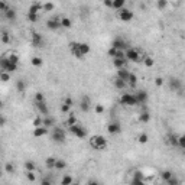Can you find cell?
Listing matches in <instances>:
<instances>
[{
  "mask_svg": "<svg viewBox=\"0 0 185 185\" xmlns=\"http://www.w3.org/2000/svg\"><path fill=\"white\" fill-rule=\"evenodd\" d=\"M68 130H70V133H72V135L78 139H86L87 138V129L82 127V126L78 123L74 124V126H70Z\"/></svg>",
  "mask_w": 185,
  "mask_h": 185,
  "instance_id": "5",
  "label": "cell"
},
{
  "mask_svg": "<svg viewBox=\"0 0 185 185\" xmlns=\"http://www.w3.org/2000/svg\"><path fill=\"white\" fill-rule=\"evenodd\" d=\"M70 110H71V107H70V106H66V104H64V103H62V106H61V111H62V113H70Z\"/></svg>",
  "mask_w": 185,
  "mask_h": 185,
  "instance_id": "55",
  "label": "cell"
},
{
  "mask_svg": "<svg viewBox=\"0 0 185 185\" xmlns=\"http://www.w3.org/2000/svg\"><path fill=\"white\" fill-rule=\"evenodd\" d=\"M135 95H136V100H138V106L146 104V101L149 100V94H147L145 90H139Z\"/></svg>",
  "mask_w": 185,
  "mask_h": 185,
  "instance_id": "11",
  "label": "cell"
},
{
  "mask_svg": "<svg viewBox=\"0 0 185 185\" xmlns=\"http://www.w3.org/2000/svg\"><path fill=\"white\" fill-rule=\"evenodd\" d=\"M16 90L19 91V93H25L26 90V82L23 80H18L16 81Z\"/></svg>",
  "mask_w": 185,
  "mask_h": 185,
  "instance_id": "27",
  "label": "cell"
},
{
  "mask_svg": "<svg viewBox=\"0 0 185 185\" xmlns=\"http://www.w3.org/2000/svg\"><path fill=\"white\" fill-rule=\"evenodd\" d=\"M66 168V162L64 159H57V163H55V169L58 171H62V169H65Z\"/></svg>",
  "mask_w": 185,
  "mask_h": 185,
  "instance_id": "29",
  "label": "cell"
},
{
  "mask_svg": "<svg viewBox=\"0 0 185 185\" xmlns=\"http://www.w3.org/2000/svg\"><path fill=\"white\" fill-rule=\"evenodd\" d=\"M55 163H57V159H55L54 156H48L46 159H45V166H46L48 169L55 168Z\"/></svg>",
  "mask_w": 185,
  "mask_h": 185,
  "instance_id": "25",
  "label": "cell"
},
{
  "mask_svg": "<svg viewBox=\"0 0 185 185\" xmlns=\"http://www.w3.org/2000/svg\"><path fill=\"white\" fill-rule=\"evenodd\" d=\"M130 185H146V182H145V179H138V178H133V179L130 181Z\"/></svg>",
  "mask_w": 185,
  "mask_h": 185,
  "instance_id": "49",
  "label": "cell"
},
{
  "mask_svg": "<svg viewBox=\"0 0 185 185\" xmlns=\"http://www.w3.org/2000/svg\"><path fill=\"white\" fill-rule=\"evenodd\" d=\"M0 68H2V71L3 72H9V74H12V72H14L16 70H18V64H13V62L9 61V58L7 57H3L2 59H0Z\"/></svg>",
  "mask_w": 185,
  "mask_h": 185,
  "instance_id": "3",
  "label": "cell"
},
{
  "mask_svg": "<svg viewBox=\"0 0 185 185\" xmlns=\"http://www.w3.org/2000/svg\"><path fill=\"white\" fill-rule=\"evenodd\" d=\"M5 16H6V19H7V20H10V22H14L18 14H16V10H14L13 7H10V9L5 13Z\"/></svg>",
  "mask_w": 185,
  "mask_h": 185,
  "instance_id": "23",
  "label": "cell"
},
{
  "mask_svg": "<svg viewBox=\"0 0 185 185\" xmlns=\"http://www.w3.org/2000/svg\"><path fill=\"white\" fill-rule=\"evenodd\" d=\"M9 9H10V7H9V5H7L6 2H0V10H2L3 13H6Z\"/></svg>",
  "mask_w": 185,
  "mask_h": 185,
  "instance_id": "53",
  "label": "cell"
},
{
  "mask_svg": "<svg viewBox=\"0 0 185 185\" xmlns=\"http://www.w3.org/2000/svg\"><path fill=\"white\" fill-rule=\"evenodd\" d=\"M127 59H116L114 58L113 59V65H114V68L119 71V70H123V68H126V65H127Z\"/></svg>",
  "mask_w": 185,
  "mask_h": 185,
  "instance_id": "18",
  "label": "cell"
},
{
  "mask_svg": "<svg viewBox=\"0 0 185 185\" xmlns=\"http://www.w3.org/2000/svg\"><path fill=\"white\" fill-rule=\"evenodd\" d=\"M106 7H113V0H104Z\"/></svg>",
  "mask_w": 185,
  "mask_h": 185,
  "instance_id": "60",
  "label": "cell"
},
{
  "mask_svg": "<svg viewBox=\"0 0 185 185\" xmlns=\"http://www.w3.org/2000/svg\"><path fill=\"white\" fill-rule=\"evenodd\" d=\"M39 10H43V5H42V3H39V2H36V3H32V5H30V7H29V10H28V13L38 14Z\"/></svg>",
  "mask_w": 185,
  "mask_h": 185,
  "instance_id": "19",
  "label": "cell"
},
{
  "mask_svg": "<svg viewBox=\"0 0 185 185\" xmlns=\"http://www.w3.org/2000/svg\"><path fill=\"white\" fill-rule=\"evenodd\" d=\"M116 51H117V49H114V48H111V46H110V49H109V51H107V54H109V57H111V58H114V57H116Z\"/></svg>",
  "mask_w": 185,
  "mask_h": 185,
  "instance_id": "58",
  "label": "cell"
},
{
  "mask_svg": "<svg viewBox=\"0 0 185 185\" xmlns=\"http://www.w3.org/2000/svg\"><path fill=\"white\" fill-rule=\"evenodd\" d=\"M54 123H55V122H54L52 117H49V116L43 117V127H46V129H48V127H52Z\"/></svg>",
  "mask_w": 185,
  "mask_h": 185,
  "instance_id": "30",
  "label": "cell"
},
{
  "mask_svg": "<svg viewBox=\"0 0 185 185\" xmlns=\"http://www.w3.org/2000/svg\"><path fill=\"white\" fill-rule=\"evenodd\" d=\"M70 51H71V54L77 59H82L86 55L90 54L91 48L86 42H71L70 43Z\"/></svg>",
  "mask_w": 185,
  "mask_h": 185,
  "instance_id": "1",
  "label": "cell"
},
{
  "mask_svg": "<svg viewBox=\"0 0 185 185\" xmlns=\"http://www.w3.org/2000/svg\"><path fill=\"white\" fill-rule=\"evenodd\" d=\"M64 104L70 106V107H72L74 106V100L71 99V97H65V100H64Z\"/></svg>",
  "mask_w": 185,
  "mask_h": 185,
  "instance_id": "54",
  "label": "cell"
},
{
  "mask_svg": "<svg viewBox=\"0 0 185 185\" xmlns=\"http://www.w3.org/2000/svg\"><path fill=\"white\" fill-rule=\"evenodd\" d=\"M25 168H26V171H33L35 172V169H36V163L33 161H26L25 162Z\"/></svg>",
  "mask_w": 185,
  "mask_h": 185,
  "instance_id": "34",
  "label": "cell"
},
{
  "mask_svg": "<svg viewBox=\"0 0 185 185\" xmlns=\"http://www.w3.org/2000/svg\"><path fill=\"white\" fill-rule=\"evenodd\" d=\"M129 77H130V71L126 70V68H123V70H119V71H117V77H116V78H120V80H123L127 82Z\"/></svg>",
  "mask_w": 185,
  "mask_h": 185,
  "instance_id": "20",
  "label": "cell"
},
{
  "mask_svg": "<svg viewBox=\"0 0 185 185\" xmlns=\"http://www.w3.org/2000/svg\"><path fill=\"white\" fill-rule=\"evenodd\" d=\"M42 126H43V119L36 117V119L33 120V127H42Z\"/></svg>",
  "mask_w": 185,
  "mask_h": 185,
  "instance_id": "47",
  "label": "cell"
},
{
  "mask_svg": "<svg viewBox=\"0 0 185 185\" xmlns=\"http://www.w3.org/2000/svg\"><path fill=\"white\" fill-rule=\"evenodd\" d=\"M33 136H35V138H43V136H46L48 135V129L46 127H35L33 129V133H32Z\"/></svg>",
  "mask_w": 185,
  "mask_h": 185,
  "instance_id": "17",
  "label": "cell"
},
{
  "mask_svg": "<svg viewBox=\"0 0 185 185\" xmlns=\"http://www.w3.org/2000/svg\"><path fill=\"white\" fill-rule=\"evenodd\" d=\"M54 9H55V5H54V3H51V2L43 3V10H45V12H52Z\"/></svg>",
  "mask_w": 185,
  "mask_h": 185,
  "instance_id": "43",
  "label": "cell"
},
{
  "mask_svg": "<svg viewBox=\"0 0 185 185\" xmlns=\"http://www.w3.org/2000/svg\"><path fill=\"white\" fill-rule=\"evenodd\" d=\"M94 110H95V113L97 114H101V113H104V106L103 104H95V107H94Z\"/></svg>",
  "mask_w": 185,
  "mask_h": 185,
  "instance_id": "52",
  "label": "cell"
},
{
  "mask_svg": "<svg viewBox=\"0 0 185 185\" xmlns=\"http://www.w3.org/2000/svg\"><path fill=\"white\" fill-rule=\"evenodd\" d=\"M155 84H156L158 87H161L162 84H163V78H162V77H156V80H155Z\"/></svg>",
  "mask_w": 185,
  "mask_h": 185,
  "instance_id": "59",
  "label": "cell"
},
{
  "mask_svg": "<svg viewBox=\"0 0 185 185\" xmlns=\"http://www.w3.org/2000/svg\"><path fill=\"white\" fill-rule=\"evenodd\" d=\"M166 184H168V185H179V179H178V178L174 175L169 181H166Z\"/></svg>",
  "mask_w": 185,
  "mask_h": 185,
  "instance_id": "51",
  "label": "cell"
},
{
  "mask_svg": "<svg viewBox=\"0 0 185 185\" xmlns=\"http://www.w3.org/2000/svg\"><path fill=\"white\" fill-rule=\"evenodd\" d=\"M2 42H3V43H9L10 42V36H9V33L6 32V30L2 32Z\"/></svg>",
  "mask_w": 185,
  "mask_h": 185,
  "instance_id": "45",
  "label": "cell"
},
{
  "mask_svg": "<svg viewBox=\"0 0 185 185\" xmlns=\"http://www.w3.org/2000/svg\"><path fill=\"white\" fill-rule=\"evenodd\" d=\"M87 185H103V184H100V182H97V181H88Z\"/></svg>",
  "mask_w": 185,
  "mask_h": 185,
  "instance_id": "62",
  "label": "cell"
},
{
  "mask_svg": "<svg viewBox=\"0 0 185 185\" xmlns=\"http://www.w3.org/2000/svg\"><path fill=\"white\" fill-rule=\"evenodd\" d=\"M178 138H179V136L171 135V136H169V140H168V142H169V145H171V146H174V147L178 146Z\"/></svg>",
  "mask_w": 185,
  "mask_h": 185,
  "instance_id": "37",
  "label": "cell"
},
{
  "mask_svg": "<svg viewBox=\"0 0 185 185\" xmlns=\"http://www.w3.org/2000/svg\"><path fill=\"white\" fill-rule=\"evenodd\" d=\"M33 101H35V103H41V101H46V100H45V95H43L42 93H35Z\"/></svg>",
  "mask_w": 185,
  "mask_h": 185,
  "instance_id": "39",
  "label": "cell"
},
{
  "mask_svg": "<svg viewBox=\"0 0 185 185\" xmlns=\"http://www.w3.org/2000/svg\"><path fill=\"white\" fill-rule=\"evenodd\" d=\"M26 18H28V20L30 22V23H36L39 19V16L38 14H35V13H28L26 14Z\"/></svg>",
  "mask_w": 185,
  "mask_h": 185,
  "instance_id": "38",
  "label": "cell"
},
{
  "mask_svg": "<svg viewBox=\"0 0 185 185\" xmlns=\"http://www.w3.org/2000/svg\"><path fill=\"white\" fill-rule=\"evenodd\" d=\"M117 16H119V19L122 20V22H130L135 14H133V12L130 9H126V7H124V9L117 12Z\"/></svg>",
  "mask_w": 185,
  "mask_h": 185,
  "instance_id": "9",
  "label": "cell"
},
{
  "mask_svg": "<svg viewBox=\"0 0 185 185\" xmlns=\"http://www.w3.org/2000/svg\"><path fill=\"white\" fill-rule=\"evenodd\" d=\"M51 138L55 143H62L65 142V132H64V129L61 127H55L52 130V135H51Z\"/></svg>",
  "mask_w": 185,
  "mask_h": 185,
  "instance_id": "7",
  "label": "cell"
},
{
  "mask_svg": "<svg viewBox=\"0 0 185 185\" xmlns=\"http://www.w3.org/2000/svg\"><path fill=\"white\" fill-rule=\"evenodd\" d=\"M30 64H32L33 66H36V68H39V66H42V58H39V57H33L32 59H30Z\"/></svg>",
  "mask_w": 185,
  "mask_h": 185,
  "instance_id": "33",
  "label": "cell"
},
{
  "mask_svg": "<svg viewBox=\"0 0 185 185\" xmlns=\"http://www.w3.org/2000/svg\"><path fill=\"white\" fill-rule=\"evenodd\" d=\"M124 5H126V2L124 0H113V7L111 9H114V10H122V9H124Z\"/></svg>",
  "mask_w": 185,
  "mask_h": 185,
  "instance_id": "24",
  "label": "cell"
},
{
  "mask_svg": "<svg viewBox=\"0 0 185 185\" xmlns=\"http://www.w3.org/2000/svg\"><path fill=\"white\" fill-rule=\"evenodd\" d=\"M107 132L110 135H119L122 132V126H120L119 122H111V123L107 124Z\"/></svg>",
  "mask_w": 185,
  "mask_h": 185,
  "instance_id": "12",
  "label": "cell"
},
{
  "mask_svg": "<svg viewBox=\"0 0 185 185\" xmlns=\"http://www.w3.org/2000/svg\"><path fill=\"white\" fill-rule=\"evenodd\" d=\"M72 182H74V179H72L71 175H64L61 179V185H71Z\"/></svg>",
  "mask_w": 185,
  "mask_h": 185,
  "instance_id": "31",
  "label": "cell"
},
{
  "mask_svg": "<svg viewBox=\"0 0 185 185\" xmlns=\"http://www.w3.org/2000/svg\"><path fill=\"white\" fill-rule=\"evenodd\" d=\"M7 58H9V61L13 62V64H18V62H19V57H18L16 54H9Z\"/></svg>",
  "mask_w": 185,
  "mask_h": 185,
  "instance_id": "48",
  "label": "cell"
},
{
  "mask_svg": "<svg viewBox=\"0 0 185 185\" xmlns=\"http://www.w3.org/2000/svg\"><path fill=\"white\" fill-rule=\"evenodd\" d=\"M161 176H162V179H163V181H169L172 176H174V172H171V171H162Z\"/></svg>",
  "mask_w": 185,
  "mask_h": 185,
  "instance_id": "36",
  "label": "cell"
},
{
  "mask_svg": "<svg viewBox=\"0 0 185 185\" xmlns=\"http://www.w3.org/2000/svg\"><path fill=\"white\" fill-rule=\"evenodd\" d=\"M120 104L129 106V107L138 106V100H136V95L132 94V93H123V94L120 95Z\"/></svg>",
  "mask_w": 185,
  "mask_h": 185,
  "instance_id": "4",
  "label": "cell"
},
{
  "mask_svg": "<svg viewBox=\"0 0 185 185\" xmlns=\"http://www.w3.org/2000/svg\"><path fill=\"white\" fill-rule=\"evenodd\" d=\"M127 84L130 87H136V84H138V77H136V74L130 72V77H129V80H127Z\"/></svg>",
  "mask_w": 185,
  "mask_h": 185,
  "instance_id": "28",
  "label": "cell"
},
{
  "mask_svg": "<svg viewBox=\"0 0 185 185\" xmlns=\"http://www.w3.org/2000/svg\"><path fill=\"white\" fill-rule=\"evenodd\" d=\"M77 123H78V122H77L75 114H70L68 119H66V126L70 127V126H74V124H77Z\"/></svg>",
  "mask_w": 185,
  "mask_h": 185,
  "instance_id": "32",
  "label": "cell"
},
{
  "mask_svg": "<svg viewBox=\"0 0 185 185\" xmlns=\"http://www.w3.org/2000/svg\"><path fill=\"white\" fill-rule=\"evenodd\" d=\"M26 178H28V181H30V182H35V179H36V174L33 171H26Z\"/></svg>",
  "mask_w": 185,
  "mask_h": 185,
  "instance_id": "44",
  "label": "cell"
},
{
  "mask_svg": "<svg viewBox=\"0 0 185 185\" xmlns=\"http://www.w3.org/2000/svg\"><path fill=\"white\" fill-rule=\"evenodd\" d=\"M30 42H32V46L42 48L43 46V36H42V33L33 32L32 33V38H30Z\"/></svg>",
  "mask_w": 185,
  "mask_h": 185,
  "instance_id": "10",
  "label": "cell"
},
{
  "mask_svg": "<svg viewBox=\"0 0 185 185\" xmlns=\"http://www.w3.org/2000/svg\"><path fill=\"white\" fill-rule=\"evenodd\" d=\"M129 45L127 42L124 41L123 38H120V36H117V38L113 39V42H111V48H114V49H117V51H127L129 49Z\"/></svg>",
  "mask_w": 185,
  "mask_h": 185,
  "instance_id": "8",
  "label": "cell"
},
{
  "mask_svg": "<svg viewBox=\"0 0 185 185\" xmlns=\"http://www.w3.org/2000/svg\"><path fill=\"white\" fill-rule=\"evenodd\" d=\"M71 185H80V184H78V182H72Z\"/></svg>",
  "mask_w": 185,
  "mask_h": 185,
  "instance_id": "63",
  "label": "cell"
},
{
  "mask_svg": "<svg viewBox=\"0 0 185 185\" xmlns=\"http://www.w3.org/2000/svg\"><path fill=\"white\" fill-rule=\"evenodd\" d=\"M169 88L172 91H175V93L182 90V82H181L179 78H171L169 80Z\"/></svg>",
  "mask_w": 185,
  "mask_h": 185,
  "instance_id": "14",
  "label": "cell"
},
{
  "mask_svg": "<svg viewBox=\"0 0 185 185\" xmlns=\"http://www.w3.org/2000/svg\"><path fill=\"white\" fill-rule=\"evenodd\" d=\"M113 86L116 87V90H124V88L127 87V82L123 80H120V78H116L113 82Z\"/></svg>",
  "mask_w": 185,
  "mask_h": 185,
  "instance_id": "22",
  "label": "cell"
},
{
  "mask_svg": "<svg viewBox=\"0 0 185 185\" xmlns=\"http://www.w3.org/2000/svg\"><path fill=\"white\" fill-rule=\"evenodd\" d=\"M133 178H138V179H143L145 176H143V174L140 171H136L135 174H133Z\"/></svg>",
  "mask_w": 185,
  "mask_h": 185,
  "instance_id": "57",
  "label": "cell"
},
{
  "mask_svg": "<svg viewBox=\"0 0 185 185\" xmlns=\"http://www.w3.org/2000/svg\"><path fill=\"white\" fill-rule=\"evenodd\" d=\"M10 78H12V74H9V72H0V80L3 81V82H7V81H10Z\"/></svg>",
  "mask_w": 185,
  "mask_h": 185,
  "instance_id": "40",
  "label": "cell"
},
{
  "mask_svg": "<svg viewBox=\"0 0 185 185\" xmlns=\"http://www.w3.org/2000/svg\"><path fill=\"white\" fill-rule=\"evenodd\" d=\"M166 6H168V2H166V0H158V2H156V7H158V9H165Z\"/></svg>",
  "mask_w": 185,
  "mask_h": 185,
  "instance_id": "50",
  "label": "cell"
},
{
  "mask_svg": "<svg viewBox=\"0 0 185 185\" xmlns=\"http://www.w3.org/2000/svg\"><path fill=\"white\" fill-rule=\"evenodd\" d=\"M35 107L38 109V111L42 116H49V109H48V106H46V101H41V103H35Z\"/></svg>",
  "mask_w": 185,
  "mask_h": 185,
  "instance_id": "16",
  "label": "cell"
},
{
  "mask_svg": "<svg viewBox=\"0 0 185 185\" xmlns=\"http://www.w3.org/2000/svg\"><path fill=\"white\" fill-rule=\"evenodd\" d=\"M139 122H142V123H149V122H151V111H147L146 109L143 110L142 113L139 114Z\"/></svg>",
  "mask_w": 185,
  "mask_h": 185,
  "instance_id": "21",
  "label": "cell"
},
{
  "mask_svg": "<svg viewBox=\"0 0 185 185\" xmlns=\"http://www.w3.org/2000/svg\"><path fill=\"white\" fill-rule=\"evenodd\" d=\"M143 64H145L147 68H151V66H153L155 61H153V58H151V57H145L143 58Z\"/></svg>",
  "mask_w": 185,
  "mask_h": 185,
  "instance_id": "41",
  "label": "cell"
},
{
  "mask_svg": "<svg viewBox=\"0 0 185 185\" xmlns=\"http://www.w3.org/2000/svg\"><path fill=\"white\" fill-rule=\"evenodd\" d=\"M147 140H149V136H147L146 133H140L138 136V142L139 143H147Z\"/></svg>",
  "mask_w": 185,
  "mask_h": 185,
  "instance_id": "42",
  "label": "cell"
},
{
  "mask_svg": "<svg viewBox=\"0 0 185 185\" xmlns=\"http://www.w3.org/2000/svg\"><path fill=\"white\" fill-rule=\"evenodd\" d=\"M41 185H54L52 181L49 179V178H43L42 181H41Z\"/></svg>",
  "mask_w": 185,
  "mask_h": 185,
  "instance_id": "56",
  "label": "cell"
},
{
  "mask_svg": "<svg viewBox=\"0 0 185 185\" xmlns=\"http://www.w3.org/2000/svg\"><path fill=\"white\" fill-rule=\"evenodd\" d=\"M126 59L130 62H139L142 61L143 58L140 55V51L136 49V48H129L127 51H126Z\"/></svg>",
  "mask_w": 185,
  "mask_h": 185,
  "instance_id": "6",
  "label": "cell"
},
{
  "mask_svg": "<svg viewBox=\"0 0 185 185\" xmlns=\"http://www.w3.org/2000/svg\"><path fill=\"white\" fill-rule=\"evenodd\" d=\"M178 146L185 151V135H181L179 138H178Z\"/></svg>",
  "mask_w": 185,
  "mask_h": 185,
  "instance_id": "46",
  "label": "cell"
},
{
  "mask_svg": "<svg viewBox=\"0 0 185 185\" xmlns=\"http://www.w3.org/2000/svg\"><path fill=\"white\" fill-rule=\"evenodd\" d=\"M5 171H6V174L13 175V174H14V165L12 163V162H7V163L5 165Z\"/></svg>",
  "mask_w": 185,
  "mask_h": 185,
  "instance_id": "35",
  "label": "cell"
},
{
  "mask_svg": "<svg viewBox=\"0 0 185 185\" xmlns=\"http://www.w3.org/2000/svg\"><path fill=\"white\" fill-rule=\"evenodd\" d=\"M107 145H109L107 139L104 136H101V135H94L90 139V146L93 149H95V151H104L107 147Z\"/></svg>",
  "mask_w": 185,
  "mask_h": 185,
  "instance_id": "2",
  "label": "cell"
},
{
  "mask_svg": "<svg viewBox=\"0 0 185 185\" xmlns=\"http://www.w3.org/2000/svg\"><path fill=\"white\" fill-rule=\"evenodd\" d=\"M46 28L49 30H57V29L61 28V19L59 18H52L46 22Z\"/></svg>",
  "mask_w": 185,
  "mask_h": 185,
  "instance_id": "13",
  "label": "cell"
},
{
  "mask_svg": "<svg viewBox=\"0 0 185 185\" xmlns=\"http://www.w3.org/2000/svg\"><path fill=\"white\" fill-rule=\"evenodd\" d=\"M5 124H6V119H5V116H2V117H0V126L5 127Z\"/></svg>",
  "mask_w": 185,
  "mask_h": 185,
  "instance_id": "61",
  "label": "cell"
},
{
  "mask_svg": "<svg viewBox=\"0 0 185 185\" xmlns=\"http://www.w3.org/2000/svg\"><path fill=\"white\" fill-rule=\"evenodd\" d=\"M80 109H81V111H84V113L90 111V109H91V101H90V99H88L87 95H84V97L81 99V101H80Z\"/></svg>",
  "mask_w": 185,
  "mask_h": 185,
  "instance_id": "15",
  "label": "cell"
},
{
  "mask_svg": "<svg viewBox=\"0 0 185 185\" xmlns=\"http://www.w3.org/2000/svg\"><path fill=\"white\" fill-rule=\"evenodd\" d=\"M72 26V20L70 18H61V28L70 29Z\"/></svg>",
  "mask_w": 185,
  "mask_h": 185,
  "instance_id": "26",
  "label": "cell"
}]
</instances>
